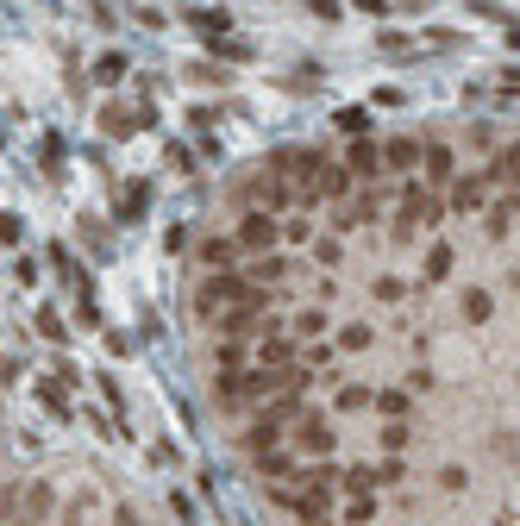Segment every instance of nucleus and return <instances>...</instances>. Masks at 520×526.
Wrapping results in <instances>:
<instances>
[{
	"label": "nucleus",
	"instance_id": "nucleus-2",
	"mask_svg": "<svg viewBox=\"0 0 520 526\" xmlns=\"http://www.w3.org/2000/svg\"><path fill=\"white\" fill-rule=\"evenodd\" d=\"M251 464H257V476H264L270 489H276V483H289V476L301 470V458H295L289 445H282V451H264V458H251Z\"/></svg>",
	"mask_w": 520,
	"mask_h": 526
},
{
	"label": "nucleus",
	"instance_id": "nucleus-3",
	"mask_svg": "<svg viewBox=\"0 0 520 526\" xmlns=\"http://www.w3.org/2000/svg\"><path fill=\"white\" fill-rule=\"evenodd\" d=\"M383 514V495H364V501H339V526H376Z\"/></svg>",
	"mask_w": 520,
	"mask_h": 526
},
{
	"label": "nucleus",
	"instance_id": "nucleus-1",
	"mask_svg": "<svg viewBox=\"0 0 520 526\" xmlns=\"http://www.w3.org/2000/svg\"><path fill=\"white\" fill-rule=\"evenodd\" d=\"M339 445H345V439H339V420L326 414L320 401H307V414L289 426V451L307 464V458H339Z\"/></svg>",
	"mask_w": 520,
	"mask_h": 526
}]
</instances>
